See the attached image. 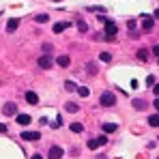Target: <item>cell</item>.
Here are the masks:
<instances>
[{
  "instance_id": "obj_1",
  "label": "cell",
  "mask_w": 159,
  "mask_h": 159,
  "mask_svg": "<svg viewBox=\"0 0 159 159\" xmlns=\"http://www.w3.org/2000/svg\"><path fill=\"white\" fill-rule=\"evenodd\" d=\"M99 103H101L103 107H114V106H116V95H114V93H110V90H103V93H101Z\"/></svg>"
},
{
  "instance_id": "obj_2",
  "label": "cell",
  "mask_w": 159,
  "mask_h": 159,
  "mask_svg": "<svg viewBox=\"0 0 159 159\" xmlns=\"http://www.w3.org/2000/svg\"><path fill=\"white\" fill-rule=\"evenodd\" d=\"M37 65H39V69H52L54 67V58L50 54H43L39 60H37Z\"/></svg>"
},
{
  "instance_id": "obj_3",
  "label": "cell",
  "mask_w": 159,
  "mask_h": 159,
  "mask_svg": "<svg viewBox=\"0 0 159 159\" xmlns=\"http://www.w3.org/2000/svg\"><path fill=\"white\" fill-rule=\"evenodd\" d=\"M2 114H4V116H15V114H17V106H15L13 101L4 103V106H2Z\"/></svg>"
},
{
  "instance_id": "obj_4",
  "label": "cell",
  "mask_w": 159,
  "mask_h": 159,
  "mask_svg": "<svg viewBox=\"0 0 159 159\" xmlns=\"http://www.w3.org/2000/svg\"><path fill=\"white\" fill-rule=\"evenodd\" d=\"M48 157L50 159H62V148L60 146H50V151H48Z\"/></svg>"
},
{
  "instance_id": "obj_5",
  "label": "cell",
  "mask_w": 159,
  "mask_h": 159,
  "mask_svg": "<svg viewBox=\"0 0 159 159\" xmlns=\"http://www.w3.org/2000/svg\"><path fill=\"white\" fill-rule=\"evenodd\" d=\"M22 138L28 140V142H37V140H41V133L39 131H22Z\"/></svg>"
},
{
  "instance_id": "obj_6",
  "label": "cell",
  "mask_w": 159,
  "mask_h": 159,
  "mask_svg": "<svg viewBox=\"0 0 159 159\" xmlns=\"http://www.w3.org/2000/svg\"><path fill=\"white\" fill-rule=\"evenodd\" d=\"M103 30H106V37H107V39H112V37L116 34V30H118V28H116L114 22H106V28H103Z\"/></svg>"
},
{
  "instance_id": "obj_7",
  "label": "cell",
  "mask_w": 159,
  "mask_h": 159,
  "mask_svg": "<svg viewBox=\"0 0 159 159\" xmlns=\"http://www.w3.org/2000/svg\"><path fill=\"white\" fill-rule=\"evenodd\" d=\"M67 28H71V24H69V22H56L52 30L56 32V34H60V32H65Z\"/></svg>"
},
{
  "instance_id": "obj_8",
  "label": "cell",
  "mask_w": 159,
  "mask_h": 159,
  "mask_svg": "<svg viewBox=\"0 0 159 159\" xmlns=\"http://www.w3.org/2000/svg\"><path fill=\"white\" fill-rule=\"evenodd\" d=\"M56 65L65 69V67H69V65H71V58H69L67 54H62V56H58V58H56Z\"/></svg>"
},
{
  "instance_id": "obj_9",
  "label": "cell",
  "mask_w": 159,
  "mask_h": 159,
  "mask_svg": "<svg viewBox=\"0 0 159 159\" xmlns=\"http://www.w3.org/2000/svg\"><path fill=\"white\" fill-rule=\"evenodd\" d=\"M24 97H26V101L30 103V106H37V103H39V97H37V93H34V90H28Z\"/></svg>"
},
{
  "instance_id": "obj_10",
  "label": "cell",
  "mask_w": 159,
  "mask_h": 159,
  "mask_svg": "<svg viewBox=\"0 0 159 159\" xmlns=\"http://www.w3.org/2000/svg\"><path fill=\"white\" fill-rule=\"evenodd\" d=\"M17 26H20V20H17V17H11V20L7 22V30H9V32H15Z\"/></svg>"
},
{
  "instance_id": "obj_11",
  "label": "cell",
  "mask_w": 159,
  "mask_h": 159,
  "mask_svg": "<svg viewBox=\"0 0 159 159\" xmlns=\"http://www.w3.org/2000/svg\"><path fill=\"white\" fill-rule=\"evenodd\" d=\"M30 116L28 114H17V125H22V127H26V125H30Z\"/></svg>"
},
{
  "instance_id": "obj_12",
  "label": "cell",
  "mask_w": 159,
  "mask_h": 159,
  "mask_svg": "<svg viewBox=\"0 0 159 159\" xmlns=\"http://www.w3.org/2000/svg\"><path fill=\"white\" fill-rule=\"evenodd\" d=\"M116 129H118L116 123H103V131H106V133H114Z\"/></svg>"
},
{
  "instance_id": "obj_13",
  "label": "cell",
  "mask_w": 159,
  "mask_h": 159,
  "mask_svg": "<svg viewBox=\"0 0 159 159\" xmlns=\"http://www.w3.org/2000/svg\"><path fill=\"white\" fill-rule=\"evenodd\" d=\"M153 26H155L153 17H144V22H142V28H144V30H153Z\"/></svg>"
},
{
  "instance_id": "obj_14",
  "label": "cell",
  "mask_w": 159,
  "mask_h": 159,
  "mask_svg": "<svg viewBox=\"0 0 159 159\" xmlns=\"http://www.w3.org/2000/svg\"><path fill=\"white\" fill-rule=\"evenodd\" d=\"M48 20H50L48 13H39V15H34V22H37V24H45Z\"/></svg>"
},
{
  "instance_id": "obj_15",
  "label": "cell",
  "mask_w": 159,
  "mask_h": 159,
  "mask_svg": "<svg viewBox=\"0 0 159 159\" xmlns=\"http://www.w3.org/2000/svg\"><path fill=\"white\" fill-rule=\"evenodd\" d=\"M65 110H67V112H80V106H78V103L67 101V103H65Z\"/></svg>"
},
{
  "instance_id": "obj_16",
  "label": "cell",
  "mask_w": 159,
  "mask_h": 159,
  "mask_svg": "<svg viewBox=\"0 0 159 159\" xmlns=\"http://www.w3.org/2000/svg\"><path fill=\"white\" fill-rule=\"evenodd\" d=\"M133 107H135V110H144V107H146V101H144V99H133Z\"/></svg>"
},
{
  "instance_id": "obj_17",
  "label": "cell",
  "mask_w": 159,
  "mask_h": 159,
  "mask_svg": "<svg viewBox=\"0 0 159 159\" xmlns=\"http://www.w3.org/2000/svg\"><path fill=\"white\" fill-rule=\"evenodd\" d=\"M71 131L73 133H82L84 131V125H82V123H71Z\"/></svg>"
},
{
  "instance_id": "obj_18",
  "label": "cell",
  "mask_w": 159,
  "mask_h": 159,
  "mask_svg": "<svg viewBox=\"0 0 159 159\" xmlns=\"http://www.w3.org/2000/svg\"><path fill=\"white\" fill-rule=\"evenodd\" d=\"M148 125H151V127H157L159 125V116L157 114H151V116H148Z\"/></svg>"
},
{
  "instance_id": "obj_19",
  "label": "cell",
  "mask_w": 159,
  "mask_h": 159,
  "mask_svg": "<svg viewBox=\"0 0 159 159\" xmlns=\"http://www.w3.org/2000/svg\"><path fill=\"white\" fill-rule=\"evenodd\" d=\"M99 60H101V62H110V60H112V54L110 52H101L99 54Z\"/></svg>"
},
{
  "instance_id": "obj_20",
  "label": "cell",
  "mask_w": 159,
  "mask_h": 159,
  "mask_svg": "<svg viewBox=\"0 0 159 159\" xmlns=\"http://www.w3.org/2000/svg\"><path fill=\"white\" fill-rule=\"evenodd\" d=\"M78 28H80V32H86V30H88V24H86L82 17H78Z\"/></svg>"
},
{
  "instance_id": "obj_21",
  "label": "cell",
  "mask_w": 159,
  "mask_h": 159,
  "mask_svg": "<svg viewBox=\"0 0 159 159\" xmlns=\"http://www.w3.org/2000/svg\"><path fill=\"white\" fill-rule=\"evenodd\" d=\"M75 90H78V93H80V97H88V95H90V90H88L86 86H78Z\"/></svg>"
},
{
  "instance_id": "obj_22",
  "label": "cell",
  "mask_w": 159,
  "mask_h": 159,
  "mask_svg": "<svg viewBox=\"0 0 159 159\" xmlns=\"http://www.w3.org/2000/svg\"><path fill=\"white\" fill-rule=\"evenodd\" d=\"M86 71H88L90 75H95V73H97V65H95V62H88V65H86Z\"/></svg>"
},
{
  "instance_id": "obj_23",
  "label": "cell",
  "mask_w": 159,
  "mask_h": 159,
  "mask_svg": "<svg viewBox=\"0 0 159 159\" xmlns=\"http://www.w3.org/2000/svg\"><path fill=\"white\" fill-rule=\"evenodd\" d=\"M52 50H54L52 43H43V54H52Z\"/></svg>"
},
{
  "instance_id": "obj_24",
  "label": "cell",
  "mask_w": 159,
  "mask_h": 159,
  "mask_svg": "<svg viewBox=\"0 0 159 159\" xmlns=\"http://www.w3.org/2000/svg\"><path fill=\"white\" fill-rule=\"evenodd\" d=\"M97 146H99V142H97V138H95V140H88V148H90V151H95Z\"/></svg>"
},
{
  "instance_id": "obj_25",
  "label": "cell",
  "mask_w": 159,
  "mask_h": 159,
  "mask_svg": "<svg viewBox=\"0 0 159 159\" xmlns=\"http://www.w3.org/2000/svg\"><path fill=\"white\" fill-rule=\"evenodd\" d=\"M97 142H99V146H106V144H107V138H106V135H99V138H97Z\"/></svg>"
},
{
  "instance_id": "obj_26",
  "label": "cell",
  "mask_w": 159,
  "mask_h": 159,
  "mask_svg": "<svg viewBox=\"0 0 159 159\" xmlns=\"http://www.w3.org/2000/svg\"><path fill=\"white\" fill-rule=\"evenodd\" d=\"M65 88H67V90H75L78 86H75V82H67V84H65Z\"/></svg>"
},
{
  "instance_id": "obj_27",
  "label": "cell",
  "mask_w": 159,
  "mask_h": 159,
  "mask_svg": "<svg viewBox=\"0 0 159 159\" xmlns=\"http://www.w3.org/2000/svg\"><path fill=\"white\" fill-rule=\"evenodd\" d=\"M146 56H148L146 50H140V52H138V58H140V60H146Z\"/></svg>"
},
{
  "instance_id": "obj_28",
  "label": "cell",
  "mask_w": 159,
  "mask_h": 159,
  "mask_svg": "<svg viewBox=\"0 0 159 159\" xmlns=\"http://www.w3.org/2000/svg\"><path fill=\"white\" fill-rule=\"evenodd\" d=\"M88 11H95V13H101V11H106L103 7H88Z\"/></svg>"
},
{
  "instance_id": "obj_29",
  "label": "cell",
  "mask_w": 159,
  "mask_h": 159,
  "mask_svg": "<svg viewBox=\"0 0 159 159\" xmlns=\"http://www.w3.org/2000/svg\"><path fill=\"white\" fill-rule=\"evenodd\" d=\"M146 84H148V86H155V75H148V78H146Z\"/></svg>"
},
{
  "instance_id": "obj_30",
  "label": "cell",
  "mask_w": 159,
  "mask_h": 159,
  "mask_svg": "<svg viewBox=\"0 0 159 159\" xmlns=\"http://www.w3.org/2000/svg\"><path fill=\"white\" fill-rule=\"evenodd\" d=\"M7 131V125H0V133H4Z\"/></svg>"
},
{
  "instance_id": "obj_31",
  "label": "cell",
  "mask_w": 159,
  "mask_h": 159,
  "mask_svg": "<svg viewBox=\"0 0 159 159\" xmlns=\"http://www.w3.org/2000/svg\"><path fill=\"white\" fill-rule=\"evenodd\" d=\"M32 159H43V157L41 155H32Z\"/></svg>"
},
{
  "instance_id": "obj_32",
  "label": "cell",
  "mask_w": 159,
  "mask_h": 159,
  "mask_svg": "<svg viewBox=\"0 0 159 159\" xmlns=\"http://www.w3.org/2000/svg\"><path fill=\"white\" fill-rule=\"evenodd\" d=\"M54 2H60V0H54Z\"/></svg>"
}]
</instances>
